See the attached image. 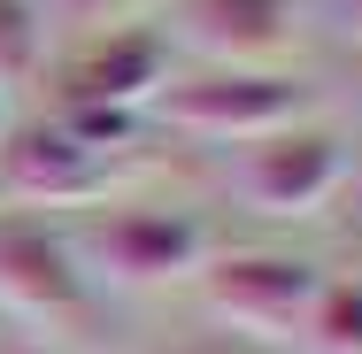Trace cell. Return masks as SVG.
Segmentation results:
<instances>
[{
	"label": "cell",
	"instance_id": "cell-3",
	"mask_svg": "<svg viewBox=\"0 0 362 354\" xmlns=\"http://www.w3.org/2000/svg\"><path fill=\"white\" fill-rule=\"evenodd\" d=\"M0 316L77 331L93 316V285L77 270V247L39 216H0Z\"/></svg>",
	"mask_w": 362,
	"mask_h": 354
},
{
	"label": "cell",
	"instance_id": "cell-16",
	"mask_svg": "<svg viewBox=\"0 0 362 354\" xmlns=\"http://www.w3.org/2000/svg\"><path fill=\"white\" fill-rule=\"evenodd\" d=\"M0 131H8V108H0Z\"/></svg>",
	"mask_w": 362,
	"mask_h": 354
},
{
	"label": "cell",
	"instance_id": "cell-13",
	"mask_svg": "<svg viewBox=\"0 0 362 354\" xmlns=\"http://www.w3.org/2000/svg\"><path fill=\"white\" fill-rule=\"evenodd\" d=\"M347 8H355V23H362V0H347Z\"/></svg>",
	"mask_w": 362,
	"mask_h": 354
},
{
	"label": "cell",
	"instance_id": "cell-7",
	"mask_svg": "<svg viewBox=\"0 0 362 354\" xmlns=\"http://www.w3.org/2000/svg\"><path fill=\"white\" fill-rule=\"evenodd\" d=\"M162 39L209 54L216 70H262L293 39V0H177Z\"/></svg>",
	"mask_w": 362,
	"mask_h": 354
},
{
	"label": "cell",
	"instance_id": "cell-10",
	"mask_svg": "<svg viewBox=\"0 0 362 354\" xmlns=\"http://www.w3.org/2000/svg\"><path fill=\"white\" fill-rule=\"evenodd\" d=\"M39 39H47L39 0H0V93L39 70Z\"/></svg>",
	"mask_w": 362,
	"mask_h": 354
},
{
	"label": "cell",
	"instance_id": "cell-15",
	"mask_svg": "<svg viewBox=\"0 0 362 354\" xmlns=\"http://www.w3.org/2000/svg\"><path fill=\"white\" fill-rule=\"evenodd\" d=\"M355 85H362V54H355Z\"/></svg>",
	"mask_w": 362,
	"mask_h": 354
},
{
	"label": "cell",
	"instance_id": "cell-6",
	"mask_svg": "<svg viewBox=\"0 0 362 354\" xmlns=\"http://www.w3.org/2000/svg\"><path fill=\"white\" fill-rule=\"evenodd\" d=\"M339 185H347V146L332 131H316V124L255 139L247 146V170H239V193L262 216H316Z\"/></svg>",
	"mask_w": 362,
	"mask_h": 354
},
{
	"label": "cell",
	"instance_id": "cell-5",
	"mask_svg": "<svg viewBox=\"0 0 362 354\" xmlns=\"http://www.w3.org/2000/svg\"><path fill=\"white\" fill-rule=\"evenodd\" d=\"M85 262L116 285L201 278L209 270V231H201V216H177V208H124L85 231Z\"/></svg>",
	"mask_w": 362,
	"mask_h": 354
},
{
	"label": "cell",
	"instance_id": "cell-11",
	"mask_svg": "<svg viewBox=\"0 0 362 354\" xmlns=\"http://www.w3.org/2000/svg\"><path fill=\"white\" fill-rule=\"evenodd\" d=\"M170 354H270V347H247V339H193V347H170Z\"/></svg>",
	"mask_w": 362,
	"mask_h": 354
},
{
	"label": "cell",
	"instance_id": "cell-12",
	"mask_svg": "<svg viewBox=\"0 0 362 354\" xmlns=\"http://www.w3.org/2000/svg\"><path fill=\"white\" fill-rule=\"evenodd\" d=\"M62 16H100V8H116V0H54Z\"/></svg>",
	"mask_w": 362,
	"mask_h": 354
},
{
	"label": "cell",
	"instance_id": "cell-4",
	"mask_svg": "<svg viewBox=\"0 0 362 354\" xmlns=\"http://www.w3.org/2000/svg\"><path fill=\"white\" fill-rule=\"evenodd\" d=\"M132 154H108V146L77 139L70 124H16L0 131V185L31 208H77V201H100L116 177H124Z\"/></svg>",
	"mask_w": 362,
	"mask_h": 354
},
{
	"label": "cell",
	"instance_id": "cell-1",
	"mask_svg": "<svg viewBox=\"0 0 362 354\" xmlns=\"http://www.w3.org/2000/svg\"><path fill=\"white\" fill-rule=\"evenodd\" d=\"M308 108H316V93H308L300 77H286V70H209V77H185V85H162V93H154V116H162L170 131L231 139V146L293 131Z\"/></svg>",
	"mask_w": 362,
	"mask_h": 354
},
{
	"label": "cell",
	"instance_id": "cell-14",
	"mask_svg": "<svg viewBox=\"0 0 362 354\" xmlns=\"http://www.w3.org/2000/svg\"><path fill=\"white\" fill-rule=\"evenodd\" d=\"M355 239H362V208H355Z\"/></svg>",
	"mask_w": 362,
	"mask_h": 354
},
{
	"label": "cell",
	"instance_id": "cell-8",
	"mask_svg": "<svg viewBox=\"0 0 362 354\" xmlns=\"http://www.w3.org/2000/svg\"><path fill=\"white\" fill-rule=\"evenodd\" d=\"M162 85H170V39L146 31V23L93 39V47L70 62V77H62L70 108H108V116H139V108H154Z\"/></svg>",
	"mask_w": 362,
	"mask_h": 354
},
{
	"label": "cell",
	"instance_id": "cell-2",
	"mask_svg": "<svg viewBox=\"0 0 362 354\" xmlns=\"http://www.w3.org/2000/svg\"><path fill=\"white\" fill-rule=\"evenodd\" d=\"M316 293H324V270L300 262V254H216L201 270L209 316L231 324V339H247V347H286V339H300Z\"/></svg>",
	"mask_w": 362,
	"mask_h": 354
},
{
	"label": "cell",
	"instance_id": "cell-9",
	"mask_svg": "<svg viewBox=\"0 0 362 354\" xmlns=\"http://www.w3.org/2000/svg\"><path fill=\"white\" fill-rule=\"evenodd\" d=\"M300 339L316 354H362V285H324L308 324H300Z\"/></svg>",
	"mask_w": 362,
	"mask_h": 354
}]
</instances>
